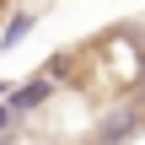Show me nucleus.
I'll list each match as a JSON object with an SVG mask.
<instances>
[{"label": "nucleus", "instance_id": "1", "mask_svg": "<svg viewBox=\"0 0 145 145\" xmlns=\"http://www.w3.org/2000/svg\"><path fill=\"white\" fill-rule=\"evenodd\" d=\"M43 75L59 91H70L86 108H97V113L102 108H118L124 97H135L145 86V38H140V27H129V22L124 27H102V32L59 48Z\"/></svg>", "mask_w": 145, "mask_h": 145}, {"label": "nucleus", "instance_id": "2", "mask_svg": "<svg viewBox=\"0 0 145 145\" xmlns=\"http://www.w3.org/2000/svg\"><path fill=\"white\" fill-rule=\"evenodd\" d=\"M11 118H16V113H11V102H0V129H5Z\"/></svg>", "mask_w": 145, "mask_h": 145}]
</instances>
